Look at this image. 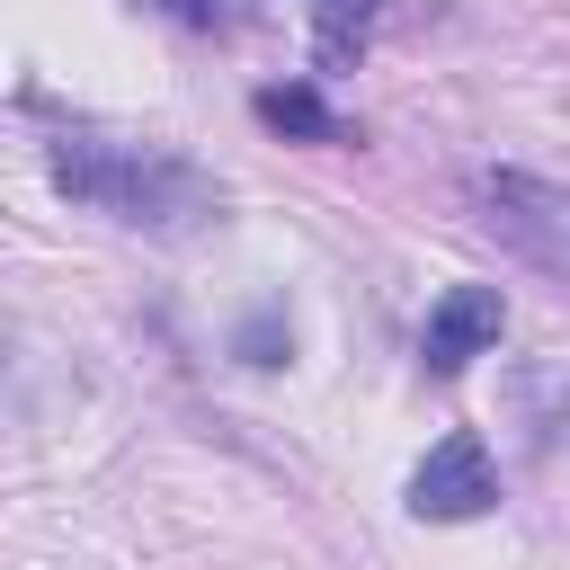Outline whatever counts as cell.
<instances>
[{
  "label": "cell",
  "instance_id": "obj_1",
  "mask_svg": "<svg viewBox=\"0 0 570 570\" xmlns=\"http://www.w3.org/2000/svg\"><path fill=\"white\" fill-rule=\"evenodd\" d=\"M45 169H53V187H62L71 205H98V214H116V223H134V232H196V223L223 214V187H214L196 160L160 151V142L62 134V142L45 151Z\"/></svg>",
  "mask_w": 570,
  "mask_h": 570
},
{
  "label": "cell",
  "instance_id": "obj_2",
  "mask_svg": "<svg viewBox=\"0 0 570 570\" xmlns=\"http://www.w3.org/2000/svg\"><path fill=\"white\" fill-rule=\"evenodd\" d=\"M481 223L543 276L570 285V187L552 178H525V169H490L481 178Z\"/></svg>",
  "mask_w": 570,
  "mask_h": 570
},
{
  "label": "cell",
  "instance_id": "obj_3",
  "mask_svg": "<svg viewBox=\"0 0 570 570\" xmlns=\"http://www.w3.org/2000/svg\"><path fill=\"white\" fill-rule=\"evenodd\" d=\"M490 508H499L490 445H481L472 428L436 436V445L419 454V472H410V517H428V525H463V517H490Z\"/></svg>",
  "mask_w": 570,
  "mask_h": 570
},
{
  "label": "cell",
  "instance_id": "obj_4",
  "mask_svg": "<svg viewBox=\"0 0 570 570\" xmlns=\"http://www.w3.org/2000/svg\"><path fill=\"white\" fill-rule=\"evenodd\" d=\"M499 330H508V294L499 285H454V294H436L419 356H428V374H463L481 347H499Z\"/></svg>",
  "mask_w": 570,
  "mask_h": 570
},
{
  "label": "cell",
  "instance_id": "obj_5",
  "mask_svg": "<svg viewBox=\"0 0 570 570\" xmlns=\"http://www.w3.org/2000/svg\"><path fill=\"white\" fill-rule=\"evenodd\" d=\"M258 125H276V134H303V142H338L347 125L303 89V80H285V89H258Z\"/></svg>",
  "mask_w": 570,
  "mask_h": 570
},
{
  "label": "cell",
  "instance_id": "obj_6",
  "mask_svg": "<svg viewBox=\"0 0 570 570\" xmlns=\"http://www.w3.org/2000/svg\"><path fill=\"white\" fill-rule=\"evenodd\" d=\"M160 18H178V27H214L223 18V0H151Z\"/></svg>",
  "mask_w": 570,
  "mask_h": 570
}]
</instances>
